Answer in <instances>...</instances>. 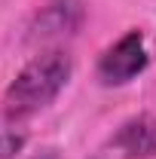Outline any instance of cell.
I'll return each instance as SVG.
<instances>
[{"label":"cell","mask_w":156,"mask_h":159,"mask_svg":"<svg viewBox=\"0 0 156 159\" xmlns=\"http://www.w3.org/2000/svg\"><path fill=\"white\" fill-rule=\"evenodd\" d=\"M74 74V58L64 49H43L21 67L3 92V113L28 119L49 107Z\"/></svg>","instance_id":"6da1fadb"},{"label":"cell","mask_w":156,"mask_h":159,"mask_svg":"<svg viewBox=\"0 0 156 159\" xmlns=\"http://www.w3.org/2000/svg\"><path fill=\"white\" fill-rule=\"evenodd\" d=\"M147 64H150V55H147L144 34L129 31V34H122L117 43H110L101 52L95 74L101 80V86H126L135 77H141L147 70Z\"/></svg>","instance_id":"7a4b0ae2"},{"label":"cell","mask_w":156,"mask_h":159,"mask_svg":"<svg viewBox=\"0 0 156 159\" xmlns=\"http://www.w3.org/2000/svg\"><path fill=\"white\" fill-rule=\"evenodd\" d=\"M28 159H58V150H52V147H46V150H37L34 156H28Z\"/></svg>","instance_id":"8992f818"},{"label":"cell","mask_w":156,"mask_h":159,"mask_svg":"<svg viewBox=\"0 0 156 159\" xmlns=\"http://www.w3.org/2000/svg\"><path fill=\"white\" fill-rule=\"evenodd\" d=\"M28 144V129L25 119L0 113V159H16Z\"/></svg>","instance_id":"5b68a950"},{"label":"cell","mask_w":156,"mask_h":159,"mask_svg":"<svg viewBox=\"0 0 156 159\" xmlns=\"http://www.w3.org/2000/svg\"><path fill=\"white\" fill-rule=\"evenodd\" d=\"M86 21V3L83 0H46L34 12L28 25V43L49 46L74 37Z\"/></svg>","instance_id":"3957f363"},{"label":"cell","mask_w":156,"mask_h":159,"mask_svg":"<svg viewBox=\"0 0 156 159\" xmlns=\"http://www.w3.org/2000/svg\"><path fill=\"white\" fill-rule=\"evenodd\" d=\"M110 147L122 159H153L156 156V116L138 113L126 119L110 138Z\"/></svg>","instance_id":"277c9868"}]
</instances>
